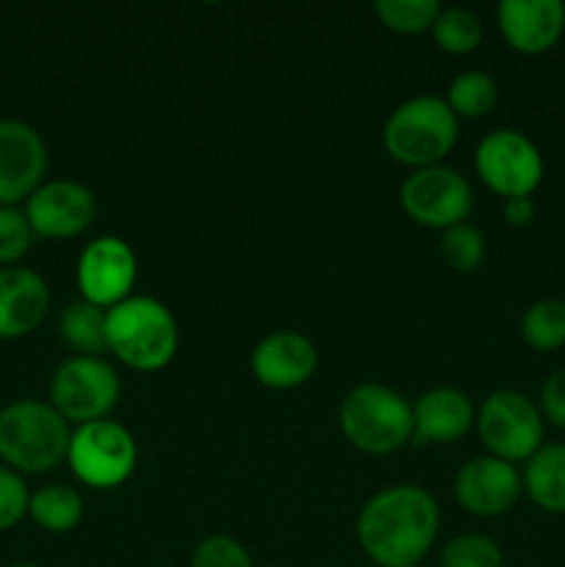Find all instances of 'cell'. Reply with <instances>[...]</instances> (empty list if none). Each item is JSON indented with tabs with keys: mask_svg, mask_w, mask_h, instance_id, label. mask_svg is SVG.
<instances>
[{
	"mask_svg": "<svg viewBox=\"0 0 565 567\" xmlns=\"http://www.w3.org/2000/svg\"><path fill=\"white\" fill-rule=\"evenodd\" d=\"M355 532L374 567H419L438 540L441 509L424 487L393 485L363 504Z\"/></svg>",
	"mask_w": 565,
	"mask_h": 567,
	"instance_id": "1",
	"label": "cell"
},
{
	"mask_svg": "<svg viewBox=\"0 0 565 567\" xmlns=\"http://www.w3.org/2000/svg\"><path fill=\"white\" fill-rule=\"evenodd\" d=\"M70 437V424L50 402L17 399L0 410V463L22 476L66 463Z\"/></svg>",
	"mask_w": 565,
	"mask_h": 567,
	"instance_id": "2",
	"label": "cell"
},
{
	"mask_svg": "<svg viewBox=\"0 0 565 567\" xmlns=\"http://www.w3.org/2000/svg\"><path fill=\"white\" fill-rule=\"evenodd\" d=\"M105 343L127 369L161 371L175 360L181 332L161 299L127 297L105 313Z\"/></svg>",
	"mask_w": 565,
	"mask_h": 567,
	"instance_id": "3",
	"label": "cell"
},
{
	"mask_svg": "<svg viewBox=\"0 0 565 567\" xmlns=\"http://www.w3.org/2000/svg\"><path fill=\"white\" fill-rule=\"evenodd\" d=\"M338 426L352 449L388 457L413 441V404L393 388L363 382L338 404Z\"/></svg>",
	"mask_w": 565,
	"mask_h": 567,
	"instance_id": "4",
	"label": "cell"
},
{
	"mask_svg": "<svg viewBox=\"0 0 565 567\" xmlns=\"http://www.w3.org/2000/svg\"><path fill=\"white\" fill-rule=\"evenodd\" d=\"M460 136V120L446 100L435 94L404 100L388 114L382 125V147L397 164L410 169L438 166L454 150Z\"/></svg>",
	"mask_w": 565,
	"mask_h": 567,
	"instance_id": "5",
	"label": "cell"
},
{
	"mask_svg": "<svg viewBox=\"0 0 565 567\" xmlns=\"http://www.w3.org/2000/svg\"><path fill=\"white\" fill-rule=\"evenodd\" d=\"M474 426L485 452L513 465L526 463L543 446V432H546V421L535 399L510 388L482 399Z\"/></svg>",
	"mask_w": 565,
	"mask_h": 567,
	"instance_id": "6",
	"label": "cell"
},
{
	"mask_svg": "<svg viewBox=\"0 0 565 567\" xmlns=\"http://www.w3.org/2000/svg\"><path fill=\"white\" fill-rule=\"evenodd\" d=\"M138 463L136 437L120 421H92L72 430L66 465L78 482L94 491H114L125 485Z\"/></svg>",
	"mask_w": 565,
	"mask_h": 567,
	"instance_id": "7",
	"label": "cell"
},
{
	"mask_svg": "<svg viewBox=\"0 0 565 567\" xmlns=\"http://www.w3.org/2000/svg\"><path fill=\"white\" fill-rule=\"evenodd\" d=\"M122 393L120 374L103 358H66L50 377V404L66 424L109 419Z\"/></svg>",
	"mask_w": 565,
	"mask_h": 567,
	"instance_id": "8",
	"label": "cell"
},
{
	"mask_svg": "<svg viewBox=\"0 0 565 567\" xmlns=\"http://www.w3.org/2000/svg\"><path fill=\"white\" fill-rule=\"evenodd\" d=\"M474 169L480 181L502 199L532 197L543 183V155L521 131H493L476 144Z\"/></svg>",
	"mask_w": 565,
	"mask_h": 567,
	"instance_id": "9",
	"label": "cell"
},
{
	"mask_svg": "<svg viewBox=\"0 0 565 567\" xmlns=\"http://www.w3.org/2000/svg\"><path fill=\"white\" fill-rule=\"evenodd\" d=\"M399 203L415 225L443 233L469 219L474 192L460 172L438 164L410 172L399 188Z\"/></svg>",
	"mask_w": 565,
	"mask_h": 567,
	"instance_id": "10",
	"label": "cell"
},
{
	"mask_svg": "<svg viewBox=\"0 0 565 567\" xmlns=\"http://www.w3.org/2000/svg\"><path fill=\"white\" fill-rule=\"evenodd\" d=\"M138 277V260L131 244L120 236H100L89 241L78 255L75 282L81 299L111 310L133 297Z\"/></svg>",
	"mask_w": 565,
	"mask_h": 567,
	"instance_id": "11",
	"label": "cell"
},
{
	"mask_svg": "<svg viewBox=\"0 0 565 567\" xmlns=\"http://www.w3.org/2000/svg\"><path fill=\"white\" fill-rule=\"evenodd\" d=\"M25 216L33 236L39 238H75L89 230L97 216V199L92 188L78 181H44L25 199Z\"/></svg>",
	"mask_w": 565,
	"mask_h": 567,
	"instance_id": "12",
	"label": "cell"
},
{
	"mask_svg": "<svg viewBox=\"0 0 565 567\" xmlns=\"http://www.w3.org/2000/svg\"><path fill=\"white\" fill-rule=\"evenodd\" d=\"M48 144L37 127L20 120H0V208L20 205L44 183Z\"/></svg>",
	"mask_w": 565,
	"mask_h": 567,
	"instance_id": "13",
	"label": "cell"
},
{
	"mask_svg": "<svg viewBox=\"0 0 565 567\" xmlns=\"http://www.w3.org/2000/svg\"><path fill=\"white\" fill-rule=\"evenodd\" d=\"M524 493V480L513 463L482 454L469 460L454 476V498L476 518H496L510 513Z\"/></svg>",
	"mask_w": 565,
	"mask_h": 567,
	"instance_id": "14",
	"label": "cell"
},
{
	"mask_svg": "<svg viewBox=\"0 0 565 567\" xmlns=\"http://www.w3.org/2000/svg\"><path fill=\"white\" fill-rule=\"evenodd\" d=\"M316 365H319V352L314 341L294 330L269 332L255 343L249 354L253 377L271 391H291L305 385L316 374Z\"/></svg>",
	"mask_w": 565,
	"mask_h": 567,
	"instance_id": "15",
	"label": "cell"
},
{
	"mask_svg": "<svg viewBox=\"0 0 565 567\" xmlns=\"http://www.w3.org/2000/svg\"><path fill=\"white\" fill-rule=\"evenodd\" d=\"M504 42L521 55H543L563 39V0H502L496 9Z\"/></svg>",
	"mask_w": 565,
	"mask_h": 567,
	"instance_id": "16",
	"label": "cell"
},
{
	"mask_svg": "<svg viewBox=\"0 0 565 567\" xmlns=\"http://www.w3.org/2000/svg\"><path fill=\"white\" fill-rule=\"evenodd\" d=\"M50 310V288L25 266L0 269V341L25 338Z\"/></svg>",
	"mask_w": 565,
	"mask_h": 567,
	"instance_id": "17",
	"label": "cell"
},
{
	"mask_svg": "<svg viewBox=\"0 0 565 567\" xmlns=\"http://www.w3.org/2000/svg\"><path fill=\"white\" fill-rule=\"evenodd\" d=\"M476 410L471 399L458 388H432L421 393L419 402L413 404V441L427 446V443H446L460 441L469 435L474 426Z\"/></svg>",
	"mask_w": 565,
	"mask_h": 567,
	"instance_id": "18",
	"label": "cell"
},
{
	"mask_svg": "<svg viewBox=\"0 0 565 567\" xmlns=\"http://www.w3.org/2000/svg\"><path fill=\"white\" fill-rule=\"evenodd\" d=\"M524 493L541 509L565 515V443H543L521 471Z\"/></svg>",
	"mask_w": 565,
	"mask_h": 567,
	"instance_id": "19",
	"label": "cell"
},
{
	"mask_svg": "<svg viewBox=\"0 0 565 567\" xmlns=\"http://www.w3.org/2000/svg\"><path fill=\"white\" fill-rule=\"evenodd\" d=\"M28 515L39 529L50 532V535H70L83 520V498L75 487L44 485L31 493Z\"/></svg>",
	"mask_w": 565,
	"mask_h": 567,
	"instance_id": "20",
	"label": "cell"
},
{
	"mask_svg": "<svg viewBox=\"0 0 565 567\" xmlns=\"http://www.w3.org/2000/svg\"><path fill=\"white\" fill-rule=\"evenodd\" d=\"M105 313L109 310L89 305L83 299L66 305L59 319V336L78 358H100L109 352L105 343Z\"/></svg>",
	"mask_w": 565,
	"mask_h": 567,
	"instance_id": "21",
	"label": "cell"
},
{
	"mask_svg": "<svg viewBox=\"0 0 565 567\" xmlns=\"http://www.w3.org/2000/svg\"><path fill=\"white\" fill-rule=\"evenodd\" d=\"M443 100L458 120H482L499 105V83L487 72H463L449 83Z\"/></svg>",
	"mask_w": 565,
	"mask_h": 567,
	"instance_id": "22",
	"label": "cell"
},
{
	"mask_svg": "<svg viewBox=\"0 0 565 567\" xmlns=\"http://www.w3.org/2000/svg\"><path fill=\"white\" fill-rule=\"evenodd\" d=\"M521 338L535 352L565 347V299H537L521 316Z\"/></svg>",
	"mask_w": 565,
	"mask_h": 567,
	"instance_id": "23",
	"label": "cell"
},
{
	"mask_svg": "<svg viewBox=\"0 0 565 567\" xmlns=\"http://www.w3.org/2000/svg\"><path fill=\"white\" fill-rule=\"evenodd\" d=\"M432 39L441 50L452 55L474 53L482 42V22L480 17L463 6H449L441 9L435 25H432Z\"/></svg>",
	"mask_w": 565,
	"mask_h": 567,
	"instance_id": "24",
	"label": "cell"
},
{
	"mask_svg": "<svg viewBox=\"0 0 565 567\" xmlns=\"http://www.w3.org/2000/svg\"><path fill=\"white\" fill-rule=\"evenodd\" d=\"M443 6L438 0H377L374 14L393 33L432 31Z\"/></svg>",
	"mask_w": 565,
	"mask_h": 567,
	"instance_id": "25",
	"label": "cell"
},
{
	"mask_svg": "<svg viewBox=\"0 0 565 567\" xmlns=\"http://www.w3.org/2000/svg\"><path fill=\"white\" fill-rule=\"evenodd\" d=\"M441 258L454 271H474L485 260V236L474 225L463 221L441 233Z\"/></svg>",
	"mask_w": 565,
	"mask_h": 567,
	"instance_id": "26",
	"label": "cell"
},
{
	"mask_svg": "<svg viewBox=\"0 0 565 567\" xmlns=\"http://www.w3.org/2000/svg\"><path fill=\"white\" fill-rule=\"evenodd\" d=\"M441 567H504V554L496 540L469 532L441 548Z\"/></svg>",
	"mask_w": 565,
	"mask_h": 567,
	"instance_id": "27",
	"label": "cell"
},
{
	"mask_svg": "<svg viewBox=\"0 0 565 567\" xmlns=\"http://www.w3.org/2000/svg\"><path fill=\"white\" fill-rule=\"evenodd\" d=\"M33 230L20 205H3L0 208V269L17 266L28 255L33 241Z\"/></svg>",
	"mask_w": 565,
	"mask_h": 567,
	"instance_id": "28",
	"label": "cell"
},
{
	"mask_svg": "<svg viewBox=\"0 0 565 567\" xmlns=\"http://www.w3.org/2000/svg\"><path fill=\"white\" fill-rule=\"evenodd\" d=\"M188 567H255L247 548L227 535H210L197 543Z\"/></svg>",
	"mask_w": 565,
	"mask_h": 567,
	"instance_id": "29",
	"label": "cell"
},
{
	"mask_svg": "<svg viewBox=\"0 0 565 567\" xmlns=\"http://www.w3.org/2000/svg\"><path fill=\"white\" fill-rule=\"evenodd\" d=\"M28 502H31V491L25 485V476L0 463V532H9L25 518Z\"/></svg>",
	"mask_w": 565,
	"mask_h": 567,
	"instance_id": "30",
	"label": "cell"
},
{
	"mask_svg": "<svg viewBox=\"0 0 565 567\" xmlns=\"http://www.w3.org/2000/svg\"><path fill=\"white\" fill-rule=\"evenodd\" d=\"M537 410H541L543 421L565 430V369L552 371L543 380L541 396H537Z\"/></svg>",
	"mask_w": 565,
	"mask_h": 567,
	"instance_id": "31",
	"label": "cell"
},
{
	"mask_svg": "<svg viewBox=\"0 0 565 567\" xmlns=\"http://www.w3.org/2000/svg\"><path fill=\"white\" fill-rule=\"evenodd\" d=\"M535 214H537V208H535V199L532 197L504 199V219H507V225L526 227L532 219H535Z\"/></svg>",
	"mask_w": 565,
	"mask_h": 567,
	"instance_id": "32",
	"label": "cell"
},
{
	"mask_svg": "<svg viewBox=\"0 0 565 567\" xmlns=\"http://www.w3.org/2000/svg\"><path fill=\"white\" fill-rule=\"evenodd\" d=\"M11 567H39V565H31V563H20V565H11Z\"/></svg>",
	"mask_w": 565,
	"mask_h": 567,
	"instance_id": "33",
	"label": "cell"
},
{
	"mask_svg": "<svg viewBox=\"0 0 565 567\" xmlns=\"http://www.w3.org/2000/svg\"><path fill=\"white\" fill-rule=\"evenodd\" d=\"M269 567H277V565H269Z\"/></svg>",
	"mask_w": 565,
	"mask_h": 567,
	"instance_id": "34",
	"label": "cell"
},
{
	"mask_svg": "<svg viewBox=\"0 0 565 567\" xmlns=\"http://www.w3.org/2000/svg\"><path fill=\"white\" fill-rule=\"evenodd\" d=\"M371 567H374V565H371Z\"/></svg>",
	"mask_w": 565,
	"mask_h": 567,
	"instance_id": "35",
	"label": "cell"
},
{
	"mask_svg": "<svg viewBox=\"0 0 565 567\" xmlns=\"http://www.w3.org/2000/svg\"><path fill=\"white\" fill-rule=\"evenodd\" d=\"M419 567H421V565H419Z\"/></svg>",
	"mask_w": 565,
	"mask_h": 567,
	"instance_id": "36",
	"label": "cell"
}]
</instances>
